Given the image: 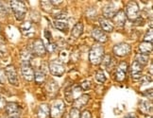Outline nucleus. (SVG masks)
I'll return each mask as SVG.
<instances>
[{"label":"nucleus","mask_w":153,"mask_h":118,"mask_svg":"<svg viewBox=\"0 0 153 118\" xmlns=\"http://www.w3.org/2000/svg\"><path fill=\"white\" fill-rule=\"evenodd\" d=\"M5 75L6 79H8L9 82L13 86H18L19 84V79H18V75H17V71L15 69V66L13 64H10L5 68Z\"/></svg>","instance_id":"423d86ee"},{"label":"nucleus","mask_w":153,"mask_h":118,"mask_svg":"<svg viewBox=\"0 0 153 118\" xmlns=\"http://www.w3.org/2000/svg\"><path fill=\"white\" fill-rule=\"evenodd\" d=\"M133 23L135 24V26H143L144 25V20L139 17V18H137Z\"/></svg>","instance_id":"79ce46f5"},{"label":"nucleus","mask_w":153,"mask_h":118,"mask_svg":"<svg viewBox=\"0 0 153 118\" xmlns=\"http://www.w3.org/2000/svg\"><path fill=\"white\" fill-rule=\"evenodd\" d=\"M54 27L58 30L65 32L68 29V23L65 21H60V20H55L54 21Z\"/></svg>","instance_id":"bb28decb"},{"label":"nucleus","mask_w":153,"mask_h":118,"mask_svg":"<svg viewBox=\"0 0 153 118\" xmlns=\"http://www.w3.org/2000/svg\"><path fill=\"white\" fill-rule=\"evenodd\" d=\"M6 82V75H5V71L3 69L0 68V83L4 84Z\"/></svg>","instance_id":"e433bc0d"},{"label":"nucleus","mask_w":153,"mask_h":118,"mask_svg":"<svg viewBox=\"0 0 153 118\" xmlns=\"http://www.w3.org/2000/svg\"><path fill=\"white\" fill-rule=\"evenodd\" d=\"M42 7L46 11H51V7H53L50 1H42Z\"/></svg>","instance_id":"c9c22d12"},{"label":"nucleus","mask_w":153,"mask_h":118,"mask_svg":"<svg viewBox=\"0 0 153 118\" xmlns=\"http://www.w3.org/2000/svg\"><path fill=\"white\" fill-rule=\"evenodd\" d=\"M55 20H60V21H65V19H67V14L64 11H61V13H56L54 15Z\"/></svg>","instance_id":"72a5a7b5"},{"label":"nucleus","mask_w":153,"mask_h":118,"mask_svg":"<svg viewBox=\"0 0 153 118\" xmlns=\"http://www.w3.org/2000/svg\"><path fill=\"white\" fill-rule=\"evenodd\" d=\"M92 37L95 39L98 44H104L108 41V36L101 28L96 27L92 30Z\"/></svg>","instance_id":"dca6fc26"},{"label":"nucleus","mask_w":153,"mask_h":118,"mask_svg":"<svg viewBox=\"0 0 153 118\" xmlns=\"http://www.w3.org/2000/svg\"><path fill=\"white\" fill-rule=\"evenodd\" d=\"M45 37L46 38V40H48V42H52V35L48 29L45 30Z\"/></svg>","instance_id":"ea45409f"},{"label":"nucleus","mask_w":153,"mask_h":118,"mask_svg":"<svg viewBox=\"0 0 153 118\" xmlns=\"http://www.w3.org/2000/svg\"><path fill=\"white\" fill-rule=\"evenodd\" d=\"M45 91H46V94H48L49 96H55L59 91L58 82L54 79H49L45 84Z\"/></svg>","instance_id":"f3484780"},{"label":"nucleus","mask_w":153,"mask_h":118,"mask_svg":"<svg viewBox=\"0 0 153 118\" xmlns=\"http://www.w3.org/2000/svg\"><path fill=\"white\" fill-rule=\"evenodd\" d=\"M111 61H113V59H111V55L107 54V55H105V56H104L103 60H102V62H101V64H102V65H103L104 67L107 68V67L109 66V64L111 63Z\"/></svg>","instance_id":"7c9ffc66"},{"label":"nucleus","mask_w":153,"mask_h":118,"mask_svg":"<svg viewBox=\"0 0 153 118\" xmlns=\"http://www.w3.org/2000/svg\"><path fill=\"white\" fill-rule=\"evenodd\" d=\"M153 40V33H152V28L150 27L149 30L146 31L145 37H144V42H148V43H152Z\"/></svg>","instance_id":"2f4dec72"},{"label":"nucleus","mask_w":153,"mask_h":118,"mask_svg":"<svg viewBox=\"0 0 153 118\" xmlns=\"http://www.w3.org/2000/svg\"><path fill=\"white\" fill-rule=\"evenodd\" d=\"M46 79V74L42 69H37L34 72V80L38 84H43Z\"/></svg>","instance_id":"b1692460"},{"label":"nucleus","mask_w":153,"mask_h":118,"mask_svg":"<svg viewBox=\"0 0 153 118\" xmlns=\"http://www.w3.org/2000/svg\"><path fill=\"white\" fill-rule=\"evenodd\" d=\"M124 118H137L136 116H135V114H129L128 115H126Z\"/></svg>","instance_id":"37998d69"},{"label":"nucleus","mask_w":153,"mask_h":118,"mask_svg":"<svg viewBox=\"0 0 153 118\" xmlns=\"http://www.w3.org/2000/svg\"><path fill=\"white\" fill-rule=\"evenodd\" d=\"M127 21V16L124 10H117V13L114 14V16L111 18V22H113L114 26H117V27H123L125 25V23Z\"/></svg>","instance_id":"2eb2a0df"},{"label":"nucleus","mask_w":153,"mask_h":118,"mask_svg":"<svg viewBox=\"0 0 153 118\" xmlns=\"http://www.w3.org/2000/svg\"><path fill=\"white\" fill-rule=\"evenodd\" d=\"M48 70H49V72L55 76H62L64 74V72H65V68H64L63 63L58 60L52 61L49 62Z\"/></svg>","instance_id":"1a4fd4ad"},{"label":"nucleus","mask_w":153,"mask_h":118,"mask_svg":"<svg viewBox=\"0 0 153 118\" xmlns=\"http://www.w3.org/2000/svg\"><path fill=\"white\" fill-rule=\"evenodd\" d=\"M80 116H81L80 110L76 109V108H72L70 110L69 118H80Z\"/></svg>","instance_id":"c756f323"},{"label":"nucleus","mask_w":153,"mask_h":118,"mask_svg":"<svg viewBox=\"0 0 153 118\" xmlns=\"http://www.w3.org/2000/svg\"><path fill=\"white\" fill-rule=\"evenodd\" d=\"M20 30L22 34L27 38H31L36 34V28L34 27V24L30 21H26L23 23L20 27Z\"/></svg>","instance_id":"f8f14e48"},{"label":"nucleus","mask_w":153,"mask_h":118,"mask_svg":"<svg viewBox=\"0 0 153 118\" xmlns=\"http://www.w3.org/2000/svg\"><path fill=\"white\" fill-rule=\"evenodd\" d=\"M10 8L13 13L15 16V19L17 21H23L25 19L27 8L25 1H21V0H13L10 3Z\"/></svg>","instance_id":"f257e3e1"},{"label":"nucleus","mask_w":153,"mask_h":118,"mask_svg":"<svg viewBox=\"0 0 153 118\" xmlns=\"http://www.w3.org/2000/svg\"><path fill=\"white\" fill-rule=\"evenodd\" d=\"M32 52L29 48H25L23 49L21 52H20V57H21V60L22 62H30L31 59H32Z\"/></svg>","instance_id":"a878e982"},{"label":"nucleus","mask_w":153,"mask_h":118,"mask_svg":"<svg viewBox=\"0 0 153 118\" xmlns=\"http://www.w3.org/2000/svg\"><path fill=\"white\" fill-rule=\"evenodd\" d=\"M105 56V50L102 45L96 44L94 45L89 52V61L92 64L98 65L100 64Z\"/></svg>","instance_id":"f03ea898"},{"label":"nucleus","mask_w":153,"mask_h":118,"mask_svg":"<svg viewBox=\"0 0 153 118\" xmlns=\"http://www.w3.org/2000/svg\"><path fill=\"white\" fill-rule=\"evenodd\" d=\"M139 110L143 114H149L152 111V102L150 100H142L139 103Z\"/></svg>","instance_id":"4be33fe9"},{"label":"nucleus","mask_w":153,"mask_h":118,"mask_svg":"<svg viewBox=\"0 0 153 118\" xmlns=\"http://www.w3.org/2000/svg\"><path fill=\"white\" fill-rule=\"evenodd\" d=\"M5 110L8 118H20L21 116V107L15 102H7Z\"/></svg>","instance_id":"0eeeda50"},{"label":"nucleus","mask_w":153,"mask_h":118,"mask_svg":"<svg viewBox=\"0 0 153 118\" xmlns=\"http://www.w3.org/2000/svg\"><path fill=\"white\" fill-rule=\"evenodd\" d=\"M80 118H92V114H91V111H88V110H85L83 113L81 114V116Z\"/></svg>","instance_id":"4c0bfd02"},{"label":"nucleus","mask_w":153,"mask_h":118,"mask_svg":"<svg viewBox=\"0 0 153 118\" xmlns=\"http://www.w3.org/2000/svg\"><path fill=\"white\" fill-rule=\"evenodd\" d=\"M144 66H142L141 64H139L137 62H133L131 63V67H129V72H131V76L132 79L138 80L142 78V72H143Z\"/></svg>","instance_id":"4468645a"},{"label":"nucleus","mask_w":153,"mask_h":118,"mask_svg":"<svg viewBox=\"0 0 153 118\" xmlns=\"http://www.w3.org/2000/svg\"><path fill=\"white\" fill-rule=\"evenodd\" d=\"M149 56L145 55V54H138L135 57V62H137L139 64H141L142 66H145L149 63Z\"/></svg>","instance_id":"cd10ccee"},{"label":"nucleus","mask_w":153,"mask_h":118,"mask_svg":"<svg viewBox=\"0 0 153 118\" xmlns=\"http://www.w3.org/2000/svg\"><path fill=\"white\" fill-rule=\"evenodd\" d=\"M125 13L126 16L128 20H131L132 22H134L137 18H139V14H140V9H139V5L137 4V2L135 1H131L128 2V5L126 6V10Z\"/></svg>","instance_id":"7ed1b4c3"},{"label":"nucleus","mask_w":153,"mask_h":118,"mask_svg":"<svg viewBox=\"0 0 153 118\" xmlns=\"http://www.w3.org/2000/svg\"><path fill=\"white\" fill-rule=\"evenodd\" d=\"M21 72L24 79L27 81H32L34 79V70L31 66V63L28 62H22Z\"/></svg>","instance_id":"9b49d317"},{"label":"nucleus","mask_w":153,"mask_h":118,"mask_svg":"<svg viewBox=\"0 0 153 118\" xmlns=\"http://www.w3.org/2000/svg\"><path fill=\"white\" fill-rule=\"evenodd\" d=\"M117 13V10L115 8V5L114 3H111L106 5L103 8V17L107 19H111L114 16V14Z\"/></svg>","instance_id":"412c9836"},{"label":"nucleus","mask_w":153,"mask_h":118,"mask_svg":"<svg viewBox=\"0 0 153 118\" xmlns=\"http://www.w3.org/2000/svg\"><path fill=\"white\" fill-rule=\"evenodd\" d=\"M152 49H153L152 43H148V42H142L138 47L140 54H145V55H149L152 51Z\"/></svg>","instance_id":"5701e85b"},{"label":"nucleus","mask_w":153,"mask_h":118,"mask_svg":"<svg viewBox=\"0 0 153 118\" xmlns=\"http://www.w3.org/2000/svg\"><path fill=\"white\" fill-rule=\"evenodd\" d=\"M99 21V24H100V27H101V29L106 33V32H111L114 30V24L111 22V19H107L105 18V17H100V18L98 19Z\"/></svg>","instance_id":"6ab92c4d"},{"label":"nucleus","mask_w":153,"mask_h":118,"mask_svg":"<svg viewBox=\"0 0 153 118\" xmlns=\"http://www.w3.org/2000/svg\"><path fill=\"white\" fill-rule=\"evenodd\" d=\"M30 50L32 52V54L35 55V56H37V57H44L46 54L45 44L41 39L34 40V42L32 43V47H31Z\"/></svg>","instance_id":"9d476101"},{"label":"nucleus","mask_w":153,"mask_h":118,"mask_svg":"<svg viewBox=\"0 0 153 118\" xmlns=\"http://www.w3.org/2000/svg\"><path fill=\"white\" fill-rule=\"evenodd\" d=\"M56 49H57V45L55 43H53V42H48V44L46 45V46H45V50L48 51L49 53L55 52Z\"/></svg>","instance_id":"473e14b6"},{"label":"nucleus","mask_w":153,"mask_h":118,"mask_svg":"<svg viewBox=\"0 0 153 118\" xmlns=\"http://www.w3.org/2000/svg\"><path fill=\"white\" fill-rule=\"evenodd\" d=\"M83 24H82L81 22H79L76 23V25L73 27L72 30H71V34L72 36L75 37V38H79L80 37V35L82 34V32H83Z\"/></svg>","instance_id":"393cba45"},{"label":"nucleus","mask_w":153,"mask_h":118,"mask_svg":"<svg viewBox=\"0 0 153 118\" xmlns=\"http://www.w3.org/2000/svg\"><path fill=\"white\" fill-rule=\"evenodd\" d=\"M81 92L82 90L79 85H71L64 90V97H65V100L67 102L71 103L75 99L81 96Z\"/></svg>","instance_id":"20e7f679"},{"label":"nucleus","mask_w":153,"mask_h":118,"mask_svg":"<svg viewBox=\"0 0 153 118\" xmlns=\"http://www.w3.org/2000/svg\"><path fill=\"white\" fill-rule=\"evenodd\" d=\"M113 51L116 57H126L131 52V46L127 43H119L114 46Z\"/></svg>","instance_id":"6e6552de"},{"label":"nucleus","mask_w":153,"mask_h":118,"mask_svg":"<svg viewBox=\"0 0 153 118\" xmlns=\"http://www.w3.org/2000/svg\"><path fill=\"white\" fill-rule=\"evenodd\" d=\"M6 104H7V101H6L5 97H4V96H2L1 94H0V110L5 109Z\"/></svg>","instance_id":"58836bf2"},{"label":"nucleus","mask_w":153,"mask_h":118,"mask_svg":"<svg viewBox=\"0 0 153 118\" xmlns=\"http://www.w3.org/2000/svg\"><path fill=\"white\" fill-rule=\"evenodd\" d=\"M64 111H65V104L61 99H58L52 104L50 108V116L52 118H62Z\"/></svg>","instance_id":"39448f33"},{"label":"nucleus","mask_w":153,"mask_h":118,"mask_svg":"<svg viewBox=\"0 0 153 118\" xmlns=\"http://www.w3.org/2000/svg\"><path fill=\"white\" fill-rule=\"evenodd\" d=\"M79 87L81 88L82 91H88V90H90V88H91V82L89 80H84L80 83Z\"/></svg>","instance_id":"f704fd0d"},{"label":"nucleus","mask_w":153,"mask_h":118,"mask_svg":"<svg viewBox=\"0 0 153 118\" xmlns=\"http://www.w3.org/2000/svg\"><path fill=\"white\" fill-rule=\"evenodd\" d=\"M96 80L98 82V83H104V82L106 81V76L104 74V72L102 70H98L97 72L96 73Z\"/></svg>","instance_id":"c85d7f7f"},{"label":"nucleus","mask_w":153,"mask_h":118,"mask_svg":"<svg viewBox=\"0 0 153 118\" xmlns=\"http://www.w3.org/2000/svg\"><path fill=\"white\" fill-rule=\"evenodd\" d=\"M128 70V65L126 62H121L118 67L115 69V79L117 81H123L126 79V76Z\"/></svg>","instance_id":"ddd939ff"},{"label":"nucleus","mask_w":153,"mask_h":118,"mask_svg":"<svg viewBox=\"0 0 153 118\" xmlns=\"http://www.w3.org/2000/svg\"><path fill=\"white\" fill-rule=\"evenodd\" d=\"M38 118H50V107L48 104H41L37 110Z\"/></svg>","instance_id":"aec40b11"},{"label":"nucleus","mask_w":153,"mask_h":118,"mask_svg":"<svg viewBox=\"0 0 153 118\" xmlns=\"http://www.w3.org/2000/svg\"><path fill=\"white\" fill-rule=\"evenodd\" d=\"M6 14V8L4 7V5L2 4V2L0 1V16H4Z\"/></svg>","instance_id":"a19ab883"},{"label":"nucleus","mask_w":153,"mask_h":118,"mask_svg":"<svg viewBox=\"0 0 153 118\" xmlns=\"http://www.w3.org/2000/svg\"><path fill=\"white\" fill-rule=\"evenodd\" d=\"M90 96L89 94H81L80 96H79L76 99L74 100V102H73V108H76V109H80L82 107H84V106L89 102V100H90Z\"/></svg>","instance_id":"a211bd4d"}]
</instances>
